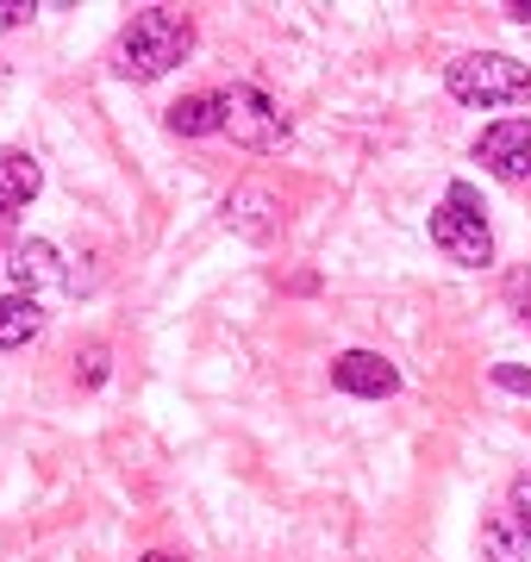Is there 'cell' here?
<instances>
[{
    "label": "cell",
    "mask_w": 531,
    "mask_h": 562,
    "mask_svg": "<svg viewBox=\"0 0 531 562\" xmlns=\"http://www.w3.org/2000/svg\"><path fill=\"white\" fill-rule=\"evenodd\" d=\"M138 562H188L182 550H150V557H138Z\"/></svg>",
    "instance_id": "ac0fdd59"
},
{
    "label": "cell",
    "mask_w": 531,
    "mask_h": 562,
    "mask_svg": "<svg viewBox=\"0 0 531 562\" xmlns=\"http://www.w3.org/2000/svg\"><path fill=\"white\" fill-rule=\"evenodd\" d=\"M494 387H507V394H531V369H512V362H494Z\"/></svg>",
    "instance_id": "9a60e30c"
},
{
    "label": "cell",
    "mask_w": 531,
    "mask_h": 562,
    "mask_svg": "<svg viewBox=\"0 0 531 562\" xmlns=\"http://www.w3.org/2000/svg\"><path fill=\"white\" fill-rule=\"evenodd\" d=\"M444 94L456 106H512L531 101V69L500 57V50H463L444 69Z\"/></svg>",
    "instance_id": "7a4b0ae2"
},
{
    "label": "cell",
    "mask_w": 531,
    "mask_h": 562,
    "mask_svg": "<svg viewBox=\"0 0 531 562\" xmlns=\"http://www.w3.org/2000/svg\"><path fill=\"white\" fill-rule=\"evenodd\" d=\"M163 125L176 138H219V88H201V94H188L163 113Z\"/></svg>",
    "instance_id": "30bf717a"
},
{
    "label": "cell",
    "mask_w": 531,
    "mask_h": 562,
    "mask_svg": "<svg viewBox=\"0 0 531 562\" xmlns=\"http://www.w3.org/2000/svg\"><path fill=\"white\" fill-rule=\"evenodd\" d=\"M507 13H512V20H531V0H512Z\"/></svg>",
    "instance_id": "d6986e66"
},
{
    "label": "cell",
    "mask_w": 531,
    "mask_h": 562,
    "mask_svg": "<svg viewBox=\"0 0 531 562\" xmlns=\"http://www.w3.org/2000/svg\"><path fill=\"white\" fill-rule=\"evenodd\" d=\"M331 382L344 387L350 401H388L400 375H394V362L382 350H344V357L331 362Z\"/></svg>",
    "instance_id": "8992f818"
},
{
    "label": "cell",
    "mask_w": 531,
    "mask_h": 562,
    "mask_svg": "<svg viewBox=\"0 0 531 562\" xmlns=\"http://www.w3.org/2000/svg\"><path fill=\"white\" fill-rule=\"evenodd\" d=\"M32 13H38V7H0V25H25Z\"/></svg>",
    "instance_id": "e0dca14e"
},
{
    "label": "cell",
    "mask_w": 531,
    "mask_h": 562,
    "mask_svg": "<svg viewBox=\"0 0 531 562\" xmlns=\"http://www.w3.org/2000/svg\"><path fill=\"white\" fill-rule=\"evenodd\" d=\"M219 138L245 144V150H257V157H269V150H282L287 144V120L282 106L269 101L263 88H219Z\"/></svg>",
    "instance_id": "277c9868"
},
{
    "label": "cell",
    "mask_w": 531,
    "mask_h": 562,
    "mask_svg": "<svg viewBox=\"0 0 531 562\" xmlns=\"http://www.w3.org/2000/svg\"><path fill=\"white\" fill-rule=\"evenodd\" d=\"M44 188V169L25 150H0V232L13 225V213H25V206L38 201Z\"/></svg>",
    "instance_id": "9c48e42d"
},
{
    "label": "cell",
    "mask_w": 531,
    "mask_h": 562,
    "mask_svg": "<svg viewBox=\"0 0 531 562\" xmlns=\"http://www.w3.org/2000/svg\"><path fill=\"white\" fill-rule=\"evenodd\" d=\"M507 301H512V319L531 325V269H512L507 276Z\"/></svg>",
    "instance_id": "4fadbf2b"
},
{
    "label": "cell",
    "mask_w": 531,
    "mask_h": 562,
    "mask_svg": "<svg viewBox=\"0 0 531 562\" xmlns=\"http://www.w3.org/2000/svg\"><path fill=\"white\" fill-rule=\"evenodd\" d=\"M225 225L250 244H269L275 225H282V201H275L269 188H257V181H250V188H231V194H225Z\"/></svg>",
    "instance_id": "52a82bcc"
},
{
    "label": "cell",
    "mask_w": 531,
    "mask_h": 562,
    "mask_svg": "<svg viewBox=\"0 0 531 562\" xmlns=\"http://www.w3.org/2000/svg\"><path fill=\"white\" fill-rule=\"evenodd\" d=\"M512 525L526 531V543H531V475H519L512 482Z\"/></svg>",
    "instance_id": "5bb4252c"
},
{
    "label": "cell",
    "mask_w": 531,
    "mask_h": 562,
    "mask_svg": "<svg viewBox=\"0 0 531 562\" xmlns=\"http://www.w3.org/2000/svg\"><path fill=\"white\" fill-rule=\"evenodd\" d=\"M76 375H82L88 387H101V382H106V350H101V344H94V350H88V357L76 362Z\"/></svg>",
    "instance_id": "2e32d148"
},
{
    "label": "cell",
    "mask_w": 531,
    "mask_h": 562,
    "mask_svg": "<svg viewBox=\"0 0 531 562\" xmlns=\"http://www.w3.org/2000/svg\"><path fill=\"white\" fill-rule=\"evenodd\" d=\"M526 531L512 519H482V562H526Z\"/></svg>",
    "instance_id": "7c38bea8"
},
{
    "label": "cell",
    "mask_w": 531,
    "mask_h": 562,
    "mask_svg": "<svg viewBox=\"0 0 531 562\" xmlns=\"http://www.w3.org/2000/svg\"><path fill=\"white\" fill-rule=\"evenodd\" d=\"M431 244H438L450 262H463V269H488L494 262V232H488V220H482V201H475L470 181H450V194L438 201V213H431Z\"/></svg>",
    "instance_id": "3957f363"
},
{
    "label": "cell",
    "mask_w": 531,
    "mask_h": 562,
    "mask_svg": "<svg viewBox=\"0 0 531 562\" xmlns=\"http://www.w3.org/2000/svg\"><path fill=\"white\" fill-rule=\"evenodd\" d=\"M7 276H13V294H50V288H63V262H57V244L44 238H25L13 244V257H7Z\"/></svg>",
    "instance_id": "ba28073f"
},
{
    "label": "cell",
    "mask_w": 531,
    "mask_h": 562,
    "mask_svg": "<svg viewBox=\"0 0 531 562\" xmlns=\"http://www.w3.org/2000/svg\"><path fill=\"white\" fill-rule=\"evenodd\" d=\"M38 331H44V301H32V294H0V357L7 350H25Z\"/></svg>",
    "instance_id": "8fae6325"
},
{
    "label": "cell",
    "mask_w": 531,
    "mask_h": 562,
    "mask_svg": "<svg viewBox=\"0 0 531 562\" xmlns=\"http://www.w3.org/2000/svg\"><path fill=\"white\" fill-rule=\"evenodd\" d=\"M475 157L500 181H531V120H494L475 138Z\"/></svg>",
    "instance_id": "5b68a950"
},
{
    "label": "cell",
    "mask_w": 531,
    "mask_h": 562,
    "mask_svg": "<svg viewBox=\"0 0 531 562\" xmlns=\"http://www.w3.org/2000/svg\"><path fill=\"white\" fill-rule=\"evenodd\" d=\"M188 50H194V20L188 13H169V7H144V13H132V25L113 44V76L157 81L176 63H188Z\"/></svg>",
    "instance_id": "6da1fadb"
}]
</instances>
